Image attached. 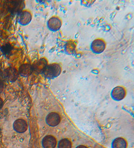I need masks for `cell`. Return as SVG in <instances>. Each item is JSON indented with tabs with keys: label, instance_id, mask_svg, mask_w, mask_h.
Here are the masks:
<instances>
[{
	"label": "cell",
	"instance_id": "cell-2",
	"mask_svg": "<svg viewBox=\"0 0 134 148\" xmlns=\"http://www.w3.org/2000/svg\"><path fill=\"white\" fill-rule=\"evenodd\" d=\"M19 76L18 71L13 67H9L5 69L3 72L4 78L8 81L14 82L17 80Z\"/></svg>",
	"mask_w": 134,
	"mask_h": 148
},
{
	"label": "cell",
	"instance_id": "cell-13",
	"mask_svg": "<svg viewBox=\"0 0 134 148\" xmlns=\"http://www.w3.org/2000/svg\"><path fill=\"white\" fill-rule=\"evenodd\" d=\"M127 142L122 138H117L112 143V148H126Z\"/></svg>",
	"mask_w": 134,
	"mask_h": 148
},
{
	"label": "cell",
	"instance_id": "cell-5",
	"mask_svg": "<svg viewBox=\"0 0 134 148\" xmlns=\"http://www.w3.org/2000/svg\"><path fill=\"white\" fill-rule=\"evenodd\" d=\"M13 128L15 131L19 133H22L27 131L28 129V125L26 121L19 119L15 121L14 123Z\"/></svg>",
	"mask_w": 134,
	"mask_h": 148
},
{
	"label": "cell",
	"instance_id": "cell-19",
	"mask_svg": "<svg viewBox=\"0 0 134 148\" xmlns=\"http://www.w3.org/2000/svg\"><path fill=\"white\" fill-rule=\"evenodd\" d=\"M0 132H1V130H0Z\"/></svg>",
	"mask_w": 134,
	"mask_h": 148
},
{
	"label": "cell",
	"instance_id": "cell-17",
	"mask_svg": "<svg viewBox=\"0 0 134 148\" xmlns=\"http://www.w3.org/2000/svg\"><path fill=\"white\" fill-rule=\"evenodd\" d=\"M3 105V101L2 99L0 98V109L2 108Z\"/></svg>",
	"mask_w": 134,
	"mask_h": 148
},
{
	"label": "cell",
	"instance_id": "cell-4",
	"mask_svg": "<svg viewBox=\"0 0 134 148\" xmlns=\"http://www.w3.org/2000/svg\"><path fill=\"white\" fill-rule=\"evenodd\" d=\"M61 120L59 114L55 112L49 113L47 116L46 122L49 126L51 127H55L59 124Z\"/></svg>",
	"mask_w": 134,
	"mask_h": 148
},
{
	"label": "cell",
	"instance_id": "cell-1",
	"mask_svg": "<svg viewBox=\"0 0 134 148\" xmlns=\"http://www.w3.org/2000/svg\"><path fill=\"white\" fill-rule=\"evenodd\" d=\"M61 72L59 65L56 63L47 65L43 71V75L48 79H53L59 76Z\"/></svg>",
	"mask_w": 134,
	"mask_h": 148
},
{
	"label": "cell",
	"instance_id": "cell-18",
	"mask_svg": "<svg viewBox=\"0 0 134 148\" xmlns=\"http://www.w3.org/2000/svg\"><path fill=\"white\" fill-rule=\"evenodd\" d=\"M76 148H88L84 146H83V145H80V146H78Z\"/></svg>",
	"mask_w": 134,
	"mask_h": 148
},
{
	"label": "cell",
	"instance_id": "cell-6",
	"mask_svg": "<svg viewBox=\"0 0 134 148\" xmlns=\"http://www.w3.org/2000/svg\"><path fill=\"white\" fill-rule=\"evenodd\" d=\"M126 92L125 89L121 87H117L115 88L111 93L112 98L114 100L119 101L123 100L125 98Z\"/></svg>",
	"mask_w": 134,
	"mask_h": 148
},
{
	"label": "cell",
	"instance_id": "cell-9",
	"mask_svg": "<svg viewBox=\"0 0 134 148\" xmlns=\"http://www.w3.org/2000/svg\"><path fill=\"white\" fill-rule=\"evenodd\" d=\"M56 145V139L52 136H46L42 140V145L44 148H54Z\"/></svg>",
	"mask_w": 134,
	"mask_h": 148
},
{
	"label": "cell",
	"instance_id": "cell-3",
	"mask_svg": "<svg viewBox=\"0 0 134 148\" xmlns=\"http://www.w3.org/2000/svg\"><path fill=\"white\" fill-rule=\"evenodd\" d=\"M106 48V44L101 39H96L91 45V49L93 52L96 54H100L104 52Z\"/></svg>",
	"mask_w": 134,
	"mask_h": 148
},
{
	"label": "cell",
	"instance_id": "cell-8",
	"mask_svg": "<svg viewBox=\"0 0 134 148\" xmlns=\"http://www.w3.org/2000/svg\"><path fill=\"white\" fill-rule=\"evenodd\" d=\"M48 65L46 60L44 58H42L32 65L33 71L38 74H42L45 68Z\"/></svg>",
	"mask_w": 134,
	"mask_h": 148
},
{
	"label": "cell",
	"instance_id": "cell-16",
	"mask_svg": "<svg viewBox=\"0 0 134 148\" xmlns=\"http://www.w3.org/2000/svg\"><path fill=\"white\" fill-rule=\"evenodd\" d=\"M4 84L3 82L0 81V94L3 92L4 89Z\"/></svg>",
	"mask_w": 134,
	"mask_h": 148
},
{
	"label": "cell",
	"instance_id": "cell-10",
	"mask_svg": "<svg viewBox=\"0 0 134 148\" xmlns=\"http://www.w3.org/2000/svg\"><path fill=\"white\" fill-rule=\"evenodd\" d=\"M33 72V70L32 66L29 64H24L21 65L18 70L19 75L25 77L30 76Z\"/></svg>",
	"mask_w": 134,
	"mask_h": 148
},
{
	"label": "cell",
	"instance_id": "cell-7",
	"mask_svg": "<svg viewBox=\"0 0 134 148\" xmlns=\"http://www.w3.org/2000/svg\"><path fill=\"white\" fill-rule=\"evenodd\" d=\"M31 20L32 16L30 12L27 11H22L19 13L18 15V22L21 25H27L30 23Z\"/></svg>",
	"mask_w": 134,
	"mask_h": 148
},
{
	"label": "cell",
	"instance_id": "cell-12",
	"mask_svg": "<svg viewBox=\"0 0 134 148\" xmlns=\"http://www.w3.org/2000/svg\"><path fill=\"white\" fill-rule=\"evenodd\" d=\"M10 4L11 12L14 14H18L22 11V10L24 8V2L23 1H14L11 2Z\"/></svg>",
	"mask_w": 134,
	"mask_h": 148
},
{
	"label": "cell",
	"instance_id": "cell-15",
	"mask_svg": "<svg viewBox=\"0 0 134 148\" xmlns=\"http://www.w3.org/2000/svg\"><path fill=\"white\" fill-rule=\"evenodd\" d=\"M72 145L68 139H62L58 144V148H71Z\"/></svg>",
	"mask_w": 134,
	"mask_h": 148
},
{
	"label": "cell",
	"instance_id": "cell-14",
	"mask_svg": "<svg viewBox=\"0 0 134 148\" xmlns=\"http://www.w3.org/2000/svg\"><path fill=\"white\" fill-rule=\"evenodd\" d=\"M0 50L4 55L9 56L12 51V47L9 43H6L1 46Z\"/></svg>",
	"mask_w": 134,
	"mask_h": 148
},
{
	"label": "cell",
	"instance_id": "cell-11",
	"mask_svg": "<svg viewBox=\"0 0 134 148\" xmlns=\"http://www.w3.org/2000/svg\"><path fill=\"white\" fill-rule=\"evenodd\" d=\"M61 25V21L57 17H52L49 20L48 22V28L53 31H56L59 30Z\"/></svg>",
	"mask_w": 134,
	"mask_h": 148
}]
</instances>
